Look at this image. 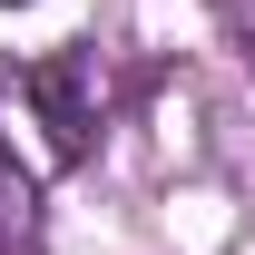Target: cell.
<instances>
[{
  "instance_id": "cell-3",
  "label": "cell",
  "mask_w": 255,
  "mask_h": 255,
  "mask_svg": "<svg viewBox=\"0 0 255 255\" xmlns=\"http://www.w3.org/2000/svg\"><path fill=\"white\" fill-rule=\"evenodd\" d=\"M226 20H236V39L255 49V0H226Z\"/></svg>"
},
{
  "instance_id": "cell-1",
  "label": "cell",
  "mask_w": 255,
  "mask_h": 255,
  "mask_svg": "<svg viewBox=\"0 0 255 255\" xmlns=\"http://www.w3.org/2000/svg\"><path fill=\"white\" fill-rule=\"evenodd\" d=\"M0 108L30 128V167H39V177H69V167H89L98 118H108V79H98V49H49V59L10 69V79H0ZM20 128H0V147H10Z\"/></svg>"
},
{
  "instance_id": "cell-2",
  "label": "cell",
  "mask_w": 255,
  "mask_h": 255,
  "mask_svg": "<svg viewBox=\"0 0 255 255\" xmlns=\"http://www.w3.org/2000/svg\"><path fill=\"white\" fill-rule=\"evenodd\" d=\"M0 255H39V167L0 147Z\"/></svg>"
}]
</instances>
